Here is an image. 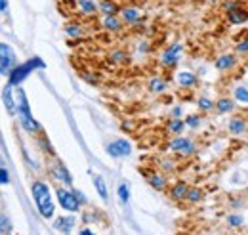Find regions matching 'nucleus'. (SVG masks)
Returning a JSON list of instances; mask_svg holds the SVG:
<instances>
[{
	"instance_id": "20",
	"label": "nucleus",
	"mask_w": 248,
	"mask_h": 235,
	"mask_svg": "<svg viewBox=\"0 0 248 235\" xmlns=\"http://www.w3.org/2000/svg\"><path fill=\"white\" fill-rule=\"evenodd\" d=\"M97 12L103 14V16H119L121 8L113 0H101V2H97Z\"/></svg>"
},
{
	"instance_id": "32",
	"label": "nucleus",
	"mask_w": 248,
	"mask_h": 235,
	"mask_svg": "<svg viewBox=\"0 0 248 235\" xmlns=\"http://www.w3.org/2000/svg\"><path fill=\"white\" fill-rule=\"evenodd\" d=\"M184 122H186L187 128H199L201 124H202V117L199 115V113H193V115H187L186 118H184Z\"/></svg>"
},
{
	"instance_id": "45",
	"label": "nucleus",
	"mask_w": 248,
	"mask_h": 235,
	"mask_svg": "<svg viewBox=\"0 0 248 235\" xmlns=\"http://www.w3.org/2000/svg\"><path fill=\"white\" fill-rule=\"evenodd\" d=\"M8 10V0H0V12L4 14Z\"/></svg>"
},
{
	"instance_id": "38",
	"label": "nucleus",
	"mask_w": 248,
	"mask_h": 235,
	"mask_svg": "<svg viewBox=\"0 0 248 235\" xmlns=\"http://www.w3.org/2000/svg\"><path fill=\"white\" fill-rule=\"evenodd\" d=\"M6 184H10V172L0 167V185H6Z\"/></svg>"
},
{
	"instance_id": "39",
	"label": "nucleus",
	"mask_w": 248,
	"mask_h": 235,
	"mask_svg": "<svg viewBox=\"0 0 248 235\" xmlns=\"http://www.w3.org/2000/svg\"><path fill=\"white\" fill-rule=\"evenodd\" d=\"M160 167H162L164 170H168V172L176 168V165H174V161H170V159H162V161H160Z\"/></svg>"
},
{
	"instance_id": "34",
	"label": "nucleus",
	"mask_w": 248,
	"mask_h": 235,
	"mask_svg": "<svg viewBox=\"0 0 248 235\" xmlns=\"http://www.w3.org/2000/svg\"><path fill=\"white\" fill-rule=\"evenodd\" d=\"M235 54L237 56H248V38H241L235 44Z\"/></svg>"
},
{
	"instance_id": "47",
	"label": "nucleus",
	"mask_w": 248,
	"mask_h": 235,
	"mask_svg": "<svg viewBox=\"0 0 248 235\" xmlns=\"http://www.w3.org/2000/svg\"><path fill=\"white\" fill-rule=\"evenodd\" d=\"M210 2H217V0H210Z\"/></svg>"
},
{
	"instance_id": "30",
	"label": "nucleus",
	"mask_w": 248,
	"mask_h": 235,
	"mask_svg": "<svg viewBox=\"0 0 248 235\" xmlns=\"http://www.w3.org/2000/svg\"><path fill=\"white\" fill-rule=\"evenodd\" d=\"M204 199V191L201 189V187H189V191H187V199L191 205H197V203H201Z\"/></svg>"
},
{
	"instance_id": "12",
	"label": "nucleus",
	"mask_w": 248,
	"mask_h": 235,
	"mask_svg": "<svg viewBox=\"0 0 248 235\" xmlns=\"http://www.w3.org/2000/svg\"><path fill=\"white\" fill-rule=\"evenodd\" d=\"M225 19H227L229 25H233V27H241V25H245V23L248 21V10L245 8V6H237L235 10H231V12L225 14Z\"/></svg>"
},
{
	"instance_id": "44",
	"label": "nucleus",
	"mask_w": 248,
	"mask_h": 235,
	"mask_svg": "<svg viewBox=\"0 0 248 235\" xmlns=\"http://www.w3.org/2000/svg\"><path fill=\"white\" fill-rule=\"evenodd\" d=\"M184 115V109L180 107V105H176L174 109H172V113H170V117H182Z\"/></svg>"
},
{
	"instance_id": "37",
	"label": "nucleus",
	"mask_w": 248,
	"mask_h": 235,
	"mask_svg": "<svg viewBox=\"0 0 248 235\" xmlns=\"http://www.w3.org/2000/svg\"><path fill=\"white\" fill-rule=\"evenodd\" d=\"M138 50H140L141 54H149V52H151V44H149V40H141V42L138 44Z\"/></svg>"
},
{
	"instance_id": "16",
	"label": "nucleus",
	"mask_w": 248,
	"mask_h": 235,
	"mask_svg": "<svg viewBox=\"0 0 248 235\" xmlns=\"http://www.w3.org/2000/svg\"><path fill=\"white\" fill-rule=\"evenodd\" d=\"M145 180H147V184L156 189V191H164L166 187H168V182H166V178L164 174H158V172H145Z\"/></svg>"
},
{
	"instance_id": "40",
	"label": "nucleus",
	"mask_w": 248,
	"mask_h": 235,
	"mask_svg": "<svg viewBox=\"0 0 248 235\" xmlns=\"http://www.w3.org/2000/svg\"><path fill=\"white\" fill-rule=\"evenodd\" d=\"M243 205H245V197H235V199H231V203H229V206L235 208V210L241 208Z\"/></svg>"
},
{
	"instance_id": "36",
	"label": "nucleus",
	"mask_w": 248,
	"mask_h": 235,
	"mask_svg": "<svg viewBox=\"0 0 248 235\" xmlns=\"http://www.w3.org/2000/svg\"><path fill=\"white\" fill-rule=\"evenodd\" d=\"M0 234H12V224L6 216L0 214Z\"/></svg>"
},
{
	"instance_id": "25",
	"label": "nucleus",
	"mask_w": 248,
	"mask_h": 235,
	"mask_svg": "<svg viewBox=\"0 0 248 235\" xmlns=\"http://www.w3.org/2000/svg\"><path fill=\"white\" fill-rule=\"evenodd\" d=\"M166 128H168V132H170V134L180 136L187 126H186V122H184V118L182 117H172L170 120H168V126H166Z\"/></svg>"
},
{
	"instance_id": "29",
	"label": "nucleus",
	"mask_w": 248,
	"mask_h": 235,
	"mask_svg": "<svg viewBox=\"0 0 248 235\" xmlns=\"http://www.w3.org/2000/svg\"><path fill=\"white\" fill-rule=\"evenodd\" d=\"M197 107H199L201 113H212L214 107H216V101L210 100V98H199L197 100Z\"/></svg>"
},
{
	"instance_id": "27",
	"label": "nucleus",
	"mask_w": 248,
	"mask_h": 235,
	"mask_svg": "<svg viewBox=\"0 0 248 235\" xmlns=\"http://www.w3.org/2000/svg\"><path fill=\"white\" fill-rule=\"evenodd\" d=\"M78 10L82 16H93V14H97V2L95 0H78Z\"/></svg>"
},
{
	"instance_id": "1",
	"label": "nucleus",
	"mask_w": 248,
	"mask_h": 235,
	"mask_svg": "<svg viewBox=\"0 0 248 235\" xmlns=\"http://www.w3.org/2000/svg\"><path fill=\"white\" fill-rule=\"evenodd\" d=\"M16 111L19 115V120H21V126L25 132H31V134H40L42 128L40 124L36 122V118L32 117L31 107H29V101H27V96H25V90L16 88Z\"/></svg>"
},
{
	"instance_id": "2",
	"label": "nucleus",
	"mask_w": 248,
	"mask_h": 235,
	"mask_svg": "<svg viewBox=\"0 0 248 235\" xmlns=\"http://www.w3.org/2000/svg\"><path fill=\"white\" fill-rule=\"evenodd\" d=\"M31 191H32V199H34V203H36V208H38L40 216L46 218V220H50V218L54 216V212H56V205H54V201H52V193H50L48 184L36 180L31 185Z\"/></svg>"
},
{
	"instance_id": "19",
	"label": "nucleus",
	"mask_w": 248,
	"mask_h": 235,
	"mask_svg": "<svg viewBox=\"0 0 248 235\" xmlns=\"http://www.w3.org/2000/svg\"><path fill=\"white\" fill-rule=\"evenodd\" d=\"M75 224H77L75 216H60V218H56L54 228H56L58 232H62V234H69V232H73Z\"/></svg>"
},
{
	"instance_id": "21",
	"label": "nucleus",
	"mask_w": 248,
	"mask_h": 235,
	"mask_svg": "<svg viewBox=\"0 0 248 235\" xmlns=\"http://www.w3.org/2000/svg\"><path fill=\"white\" fill-rule=\"evenodd\" d=\"M2 100H4V105H6L8 113H10V115H16V101H14V88H12V84H10V83L6 84V88L2 90Z\"/></svg>"
},
{
	"instance_id": "42",
	"label": "nucleus",
	"mask_w": 248,
	"mask_h": 235,
	"mask_svg": "<svg viewBox=\"0 0 248 235\" xmlns=\"http://www.w3.org/2000/svg\"><path fill=\"white\" fill-rule=\"evenodd\" d=\"M82 79H84V81H86V83H90V84H93V86H95V84H97V79H95V77H93L92 73H82Z\"/></svg>"
},
{
	"instance_id": "11",
	"label": "nucleus",
	"mask_w": 248,
	"mask_h": 235,
	"mask_svg": "<svg viewBox=\"0 0 248 235\" xmlns=\"http://www.w3.org/2000/svg\"><path fill=\"white\" fill-rule=\"evenodd\" d=\"M121 19H123V23H128V25H140L141 21H143V16H141V12H140V8H136V6H124L121 8Z\"/></svg>"
},
{
	"instance_id": "48",
	"label": "nucleus",
	"mask_w": 248,
	"mask_h": 235,
	"mask_svg": "<svg viewBox=\"0 0 248 235\" xmlns=\"http://www.w3.org/2000/svg\"><path fill=\"white\" fill-rule=\"evenodd\" d=\"M247 79H248V77H247Z\"/></svg>"
},
{
	"instance_id": "13",
	"label": "nucleus",
	"mask_w": 248,
	"mask_h": 235,
	"mask_svg": "<svg viewBox=\"0 0 248 235\" xmlns=\"http://www.w3.org/2000/svg\"><path fill=\"white\" fill-rule=\"evenodd\" d=\"M235 109H237V101H235L233 98H229V96H221V98H217L216 100V107H214V111H216L217 115H231V113H235Z\"/></svg>"
},
{
	"instance_id": "28",
	"label": "nucleus",
	"mask_w": 248,
	"mask_h": 235,
	"mask_svg": "<svg viewBox=\"0 0 248 235\" xmlns=\"http://www.w3.org/2000/svg\"><path fill=\"white\" fill-rule=\"evenodd\" d=\"M233 100L237 101V105H248V86H235L233 88Z\"/></svg>"
},
{
	"instance_id": "14",
	"label": "nucleus",
	"mask_w": 248,
	"mask_h": 235,
	"mask_svg": "<svg viewBox=\"0 0 248 235\" xmlns=\"http://www.w3.org/2000/svg\"><path fill=\"white\" fill-rule=\"evenodd\" d=\"M52 174H54L56 180H60L65 185H73V176H71V172L67 170V167L63 165L62 161H54L52 163Z\"/></svg>"
},
{
	"instance_id": "33",
	"label": "nucleus",
	"mask_w": 248,
	"mask_h": 235,
	"mask_svg": "<svg viewBox=\"0 0 248 235\" xmlns=\"http://www.w3.org/2000/svg\"><path fill=\"white\" fill-rule=\"evenodd\" d=\"M117 195H119V199H121V203H124V205H126V203H128V201H130V185H128V184H121V185H119V189H117Z\"/></svg>"
},
{
	"instance_id": "3",
	"label": "nucleus",
	"mask_w": 248,
	"mask_h": 235,
	"mask_svg": "<svg viewBox=\"0 0 248 235\" xmlns=\"http://www.w3.org/2000/svg\"><path fill=\"white\" fill-rule=\"evenodd\" d=\"M36 69H44V61L40 58H31L27 59L25 63H21V65H16L12 71H10V84L12 86H19L29 75H31L32 71H36Z\"/></svg>"
},
{
	"instance_id": "7",
	"label": "nucleus",
	"mask_w": 248,
	"mask_h": 235,
	"mask_svg": "<svg viewBox=\"0 0 248 235\" xmlns=\"http://www.w3.org/2000/svg\"><path fill=\"white\" fill-rule=\"evenodd\" d=\"M56 195H58V201H60V205L62 208H65L67 212H78L80 210V206L82 203L77 199V195H75V191L73 189H65V187H60L58 191H56Z\"/></svg>"
},
{
	"instance_id": "35",
	"label": "nucleus",
	"mask_w": 248,
	"mask_h": 235,
	"mask_svg": "<svg viewBox=\"0 0 248 235\" xmlns=\"http://www.w3.org/2000/svg\"><path fill=\"white\" fill-rule=\"evenodd\" d=\"M237 6H241V2H239V0H221V10H223V14H227V12L235 10Z\"/></svg>"
},
{
	"instance_id": "4",
	"label": "nucleus",
	"mask_w": 248,
	"mask_h": 235,
	"mask_svg": "<svg viewBox=\"0 0 248 235\" xmlns=\"http://www.w3.org/2000/svg\"><path fill=\"white\" fill-rule=\"evenodd\" d=\"M168 149H170L172 153L182 155V157H191V155L197 153V144H195L193 140H189V138L180 134V136H174V138L170 140Z\"/></svg>"
},
{
	"instance_id": "23",
	"label": "nucleus",
	"mask_w": 248,
	"mask_h": 235,
	"mask_svg": "<svg viewBox=\"0 0 248 235\" xmlns=\"http://www.w3.org/2000/svg\"><path fill=\"white\" fill-rule=\"evenodd\" d=\"M93 182V187H95V191H97V195L107 203L109 201V189H107V184H105V180H103V176H99V174H95V176L92 178Z\"/></svg>"
},
{
	"instance_id": "5",
	"label": "nucleus",
	"mask_w": 248,
	"mask_h": 235,
	"mask_svg": "<svg viewBox=\"0 0 248 235\" xmlns=\"http://www.w3.org/2000/svg\"><path fill=\"white\" fill-rule=\"evenodd\" d=\"M182 52H184V44L182 42H172L162 54H160V65L166 69H172L178 65V61L182 59Z\"/></svg>"
},
{
	"instance_id": "9",
	"label": "nucleus",
	"mask_w": 248,
	"mask_h": 235,
	"mask_svg": "<svg viewBox=\"0 0 248 235\" xmlns=\"http://www.w3.org/2000/svg\"><path fill=\"white\" fill-rule=\"evenodd\" d=\"M239 65V56L233 52H225V54H219L216 59H214V67H216V71L219 73H229V71H233L235 67Z\"/></svg>"
},
{
	"instance_id": "18",
	"label": "nucleus",
	"mask_w": 248,
	"mask_h": 235,
	"mask_svg": "<svg viewBox=\"0 0 248 235\" xmlns=\"http://www.w3.org/2000/svg\"><path fill=\"white\" fill-rule=\"evenodd\" d=\"M187 191H189V185H187L186 182H176L172 187H170V197L174 199V201H178V203H182V201H186L187 199Z\"/></svg>"
},
{
	"instance_id": "6",
	"label": "nucleus",
	"mask_w": 248,
	"mask_h": 235,
	"mask_svg": "<svg viewBox=\"0 0 248 235\" xmlns=\"http://www.w3.org/2000/svg\"><path fill=\"white\" fill-rule=\"evenodd\" d=\"M16 50L6 44V42H0V75H10V71L16 67Z\"/></svg>"
},
{
	"instance_id": "17",
	"label": "nucleus",
	"mask_w": 248,
	"mask_h": 235,
	"mask_svg": "<svg viewBox=\"0 0 248 235\" xmlns=\"http://www.w3.org/2000/svg\"><path fill=\"white\" fill-rule=\"evenodd\" d=\"M101 27L109 33H121L123 31V19L119 16H103Z\"/></svg>"
},
{
	"instance_id": "10",
	"label": "nucleus",
	"mask_w": 248,
	"mask_h": 235,
	"mask_svg": "<svg viewBox=\"0 0 248 235\" xmlns=\"http://www.w3.org/2000/svg\"><path fill=\"white\" fill-rule=\"evenodd\" d=\"M227 132L231 136H245L248 134V118L247 115H233V117L227 120Z\"/></svg>"
},
{
	"instance_id": "15",
	"label": "nucleus",
	"mask_w": 248,
	"mask_h": 235,
	"mask_svg": "<svg viewBox=\"0 0 248 235\" xmlns=\"http://www.w3.org/2000/svg\"><path fill=\"white\" fill-rule=\"evenodd\" d=\"M176 83L182 88H195L199 84V77L193 71H178L176 75Z\"/></svg>"
},
{
	"instance_id": "41",
	"label": "nucleus",
	"mask_w": 248,
	"mask_h": 235,
	"mask_svg": "<svg viewBox=\"0 0 248 235\" xmlns=\"http://www.w3.org/2000/svg\"><path fill=\"white\" fill-rule=\"evenodd\" d=\"M40 146H42V149L48 153V155H54V149H52V146H50V142L46 140V138H42L40 140Z\"/></svg>"
},
{
	"instance_id": "31",
	"label": "nucleus",
	"mask_w": 248,
	"mask_h": 235,
	"mask_svg": "<svg viewBox=\"0 0 248 235\" xmlns=\"http://www.w3.org/2000/svg\"><path fill=\"white\" fill-rule=\"evenodd\" d=\"M109 58L113 63H117V65H126V63H130V56H128V52H124V50H113L111 54H109Z\"/></svg>"
},
{
	"instance_id": "46",
	"label": "nucleus",
	"mask_w": 248,
	"mask_h": 235,
	"mask_svg": "<svg viewBox=\"0 0 248 235\" xmlns=\"http://www.w3.org/2000/svg\"><path fill=\"white\" fill-rule=\"evenodd\" d=\"M90 234H92L90 228H82V230H80V235H90Z\"/></svg>"
},
{
	"instance_id": "43",
	"label": "nucleus",
	"mask_w": 248,
	"mask_h": 235,
	"mask_svg": "<svg viewBox=\"0 0 248 235\" xmlns=\"http://www.w3.org/2000/svg\"><path fill=\"white\" fill-rule=\"evenodd\" d=\"M73 191H75V195H77V199H78V201H80L82 205H84V203H88V199H86V195H84L82 191H78V189H73Z\"/></svg>"
},
{
	"instance_id": "8",
	"label": "nucleus",
	"mask_w": 248,
	"mask_h": 235,
	"mask_svg": "<svg viewBox=\"0 0 248 235\" xmlns=\"http://www.w3.org/2000/svg\"><path fill=\"white\" fill-rule=\"evenodd\" d=\"M105 151H107V155L113 157V159H123V157H128V155L132 153V144H130L128 140L119 138V140H113L111 144H107Z\"/></svg>"
},
{
	"instance_id": "26",
	"label": "nucleus",
	"mask_w": 248,
	"mask_h": 235,
	"mask_svg": "<svg viewBox=\"0 0 248 235\" xmlns=\"http://www.w3.org/2000/svg\"><path fill=\"white\" fill-rule=\"evenodd\" d=\"M65 34H67L69 38H80V36L84 34V27H82V23H78V21H69V23L65 25Z\"/></svg>"
},
{
	"instance_id": "24",
	"label": "nucleus",
	"mask_w": 248,
	"mask_h": 235,
	"mask_svg": "<svg viewBox=\"0 0 248 235\" xmlns=\"http://www.w3.org/2000/svg\"><path fill=\"white\" fill-rule=\"evenodd\" d=\"M225 226L231 228V230H241V228L245 226V216L239 214V212L227 214V216H225Z\"/></svg>"
},
{
	"instance_id": "22",
	"label": "nucleus",
	"mask_w": 248,
	"mask_h": 235,
	"mask_svg": "<svg viewBox=\"0 0 248 235\" xmlns=\"http://www.w3.org/2000/svg\"><path fill=\"white\" fill-rule=\"evenodd\" d=\"M166 88H168V81L162 77H153L147 81V90L151 94H162V92H166Z\"/></svg>"
}]
</instances>
